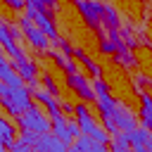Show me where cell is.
Instances as JSON below:
<instances>
[{
    "mask_svg": "<svg viewBox=\"0 0 152 152\" xmlns=\"http://www.w3.org/2000/svg\"><path fill=\"white\" fill-rule=\"evenodd\" d=\"M74 142H76V147H78L81 152H107V145H100V142L90 140L88 135H78Z\"/></svg>",
    "mask_w": 152,
    "mask_h": 152,
    "instance_id": "obj_16",
    "label": "cell"
},
{
    "mask_svg": "<svg viewBox=\"0 0 152 152\" xmlns=\"http://www.w3.org/2000/svg\"><path fill=\"white\" fill-rule=\"evenodd\" d=\"M102 24L107 26V31H116V28H119V12H116L114 5H109V2L102 5Z\"/></svg>",
    "mask_w": 152,
    "mask_h": 152,
    "instance_id": "obj_15",
    "label": "cell"
},
{
    "mask_svg": "<svg viewBox=\"0 0 152 152\" xmlns=\"http://www.w3.org/2000/svg\"><path fill=\"white\" fill-rule=\"evenodd\" d=\"M66 152H81V150H78V147H76V142H74V145H69V150H66Z\"/></svg>",
    "mask_w": 152,
    "mask_h": 152,
    "instance_id": "obj_30",
    "label": "cell"
},
{
    "mask_svg": "<svg viewBox=\"0 0 152 152\" xmlns=\"http://www.w3.org/2000/svg\"><path fill=\"white\" fill-rule=\"evenodd\" d=\"M124 48H126L124 43H114V40H109L107 36L100 38V52H102V55H116V52L124 50Z\"/></svg>",
    "mask_w": 152,
    "mask_h": 152,
    "instance_id": "obj_20",
    "label": "cell"
},
{
    "mask_svg": "<svg viewBox=\"0 0 152 152\" xmlns=\"http://www.w3.org/2000/svg\"><path fill=\"white\" fill-rule=\"evenodd\" d=\"M0 147H5V145H2V138H0Z\"/></svg>",
    "mask_w": 152,
    "mask_h": 152,
    "instance_id": "obj_32",
    "label": "cell"
},
{
    "mask_svg": "<svg viewBox=\"0 0 152 152\" xmlns=\"http://www.w3.org/2000/svg\"><path fill=\"white\" fill-rule=\"evenodd\" d=\"M66 86H69V90L76 93L83 102H95V90H93V83L86 78V74H81V71L66 74Z\"/></svg>",
    "mask_w": 152,
    "mask_h": 152,
    "instance_id": "obj_5",
    "label": "cell"
},
{
    "mask_svg": "<svg viewBox=\"0 0 152 152\" xmlns=\"http://www.w3.org/2000/svg\"><path fill=\"white\" fill-rule=\"evenodd\" d=\"M17 126L21 128V133H33V135H45L50 133V116L43 114L36 104H31L24 114L17 116Z\"/></svg>",
    "mask_w": 152,
    "mask_h": 152,
    "instance_id": "obj_2",
    "label": "cell"
},
{
    "mask_svg": "<svg viewBox=\"0 0 152 152\" xmlns=\"http://www.w3.org/2000/svg\"><path fill=\"white\" fill-rule=\"evenodd\" d=\"M0 104L7 109V114H12L14 119L19 114H24L33 102H31V90L26 86L21 88H10L5 83H0Z\"/></svg>",
    "mask_w": 152,
    "mask_h": 152,
    "instance_id": "obj_1",
    "label": "cell"
},
{
    "mask_svg": "<svg viewBox=\"0 0 152 152\" xmlns=\"http://www.w3.org/2000/svg\"><path fill=\"white\" fill-rule=\"evenodd\" d=\"M12 69L21 76V81L24 83H31V81H36V76H38V69H36V64L28 59V57H21V59H14L12 62Z\"/></svg>",
    "mask_w": 152,
    "mask_h": 152,
    "instance_id": "obj_11",
    "label": "cell"
},
{
    "mask_svg": "<svg viewBox=\"0 0 152 152\" xmlns=\"http://www.w3.org/2000/svg\"><path fill=\"white\" fill-rule=\"evenodd\" d=\"M50 57H52V62H55L57 66H62V69H66V66L74 62L71 57H66V55H62V52H57V50H52V52H50Z\"/></svg>",
    "mask_w": 152,
    "mask_h": 152,
    "instance_id": "obj_23",
    "label": "cell"
},
{
    "mask_svg": "<svg viewBox=\"0 0 152 152\" xmlns=\"http://www.w3.org/2000/svg\"><path fill=\"white\" fill-rule=\"evenodd\" d=\"M17 26H19V31L24 33V38H26V40H28L36 50H48V48H50V38H48V36H45L38 26H33V24H31V19L21 17Z\"/></svg>",
    "mask_w": 152,
    "mask_h": 152,
    "instance_id": "obj_6",
    "label": "cell"
},
{
    "mask_svg": "<svg viewBox=\"0 0 152 152\" xmlns=\"http://www.w3.org/2000/svg\"><path fill=\"white\" fill-rule=\"evenodd\" d=\"M0 152H7V147H0Z\"/></svg>",
    "mask_w": 152,
    "mask_h": 152,
    "instance_id": "obj_31",
    "label": "cell"
},
{
    "mask_svg": "<svg viewBox=\"0 0 152 152\" xmlns=\"http://www.w3.org/2000/svg\"><path fill=\"white\" fill-rule=\"evenodd\" d=\"M140 95V121H142V128L150 131L152 135V95L150 93H138Z\"/></svg>",
    "mask_w": 152,
    "mask_h": 152,
    "instance_id": "obj_13",
    "label": "cell"
},
{
    "mask_svg": "<svg viewBox=\"0 0 152 152\" xmlns=\"http://www.w3.org/2000/svg\"><path fill=\"white\" fill-rule=\"evenodd\" d=\"M31 152H36V150H31Z\"/></svg>",
    "mask_w": 152,
    "mask_h": 152,
    "instance_id": "obj_33",
    "label": "cell"
},
{
    "mask_svg": "<svg viewBox=\"0 0 152 152\" xmlns=\"http://www.w3.org/2000/svg\"><path fill=\"white\" fill-rule=\"evenodd\" d=\"M5 5H7L10 10H14V12L26 10V0H5Z\"/></svg>",
    "mask_w": 152,
    "mask_h": 152,
    "instance_id": "obj_26",
    "label": "cell"
},
{
    "mask_svg": "<svg viewBox=\"0 0 152 152\" xmlns=\"http://www.w3.org/2000/svg\"><path fill=\"white\" fill-rule=\"evenodd\" d=\"M109 142H112V152H128V150H131V142H128L126 133H121V131L114 133Z\"/></svg>",
    "mask_w": 152,
    "mask_h": 152,
    "instance_id": "obj_19",
    "label": "cell"
},
{
    "mask_svg": "<svg viewBox=\"0 0 152 152\" xmlns=\"http://www.w3.org/2000/svg\"><path fill=\"white\" fill-rule=\"evenodd\" d=\"M66 128H69V135L76 140L78 135H81V131H78V126H76V121H66Z\"/></svg>",
    "mask_w": 152,
    "mask_h": 152,
    "instance_id": "obj_27",
    "label": "cell"
},
{
    "mask_svg": "<svg viewBox=\"0 0 152 152\" xmlns=\"http://www.w3.org/2000/svg\"><path fill=\"white\" fill-rule=\"evenodd\" d=\"M50 131L57 140H62L64 145H74V138L69 135V128H66V119L64 114H57V116H50Z\"/></svg>",
    "mask_w": 152,
    "mask_h": 152,
    "instance_id": "obj_10",
    "label": "cell"
},
{
    "mask_svg": "<svg viewBox=\"0 0 152 152\" xmlns=\"http://www.w3.org/2000/svg\"><path fill=\"white\" fill-rule=\"evenodd\" d=\"M10 152H31V147H28V145L19 138V140H14V142L10 145Z\"/></svg>",
    "mask_w": 152,
    "mask_h": 152,
    "instance_id": "obj_25",
    "label": "cell"
},
{
    "mask_svg": "<svg viewBox=\"0 0 152 152\" xmlns=\"http://www.w3.org/2000/svg\"><path fill=\"white\" fill-rule=\"evenodd\" d=\"M31 97H36V100L48 109V116H57V114H62V109H59V100H57L55 95H50L48 90L38 88V90H33V93H31Z\"/></svg>",
    "mask_w": 152,
    "mask_h": 152,
    "instance_id": "obj_12",
    "label": "cell"
},
{
    "mask_svg": "<svg viewBox=\"0 0 152 152\" xmlns=\"http://www.w3.org/2000/svg\"><path fill=\"white\" fill-rule=\"evenodd\" d=\"M128 152H147V150H145V145H138V147H131Z\"/></svg>",
    "mask_w": 152,
    "mask_h": 152,
    "instance_id": "obj_28",
    "label": "cell"
},
{
    "mask_svg": "<svg viewBox=\"0 0 152 152\" xmlns=\"http://www.w3.org/2000/svg\"><path fill=\"white\" fill-rule=\"evenodd\" d=\"M74 57H76V59H78V62L88 69V74H90L93 78H102V66H100L97 62H93V59H90V57H88L81 48H76V50H74Z\"/></svg>",
    "mask_w": 152,
    "mask_h": 152,
    "instance_id": "obj_14",
    "label": "cell"
},
{
    "mask_svg": "<svg viewBox=\"0 0 152 152\" xmlns=\"http://www.w3.org/2000/svg\"><path fill=\"white\" fill-rule=\"evenodd\" d=\"M145 150H147V152H152V135L147 138V142H145Z\"/></svg>",
    "mask_w": 152,
    "mask_h": 152,
    "instance_id": "obj_29",
    "label": "cell"
},
{
    "mask_svg": "<svg viewBox=\"0 0 152 152\" xmlns=\"http://www.w3.org/2000/svg\"><path fill=\"white\" fill-rule=\"evenodd\" d=\"M26 5H33V7H45L50 12L57 10V0H26Z\"/></svg>",
    "mask_w": 152,
    "mask_h": 152,
    "instance_id": "obj_24",
    "label": "cell"
},
{
    "mask_svg": "<svg viewBox=\"0 0 152 152\" xmlns=\"http://www.w3.org/2000/svg\"><path fill=\"white\" fill-rule=\"evenodd\" d=\"M26 14V19H31V24L33 26H38L50 40L52 38H57L59 33H57V26H55V21H52V12H48L45 7H33V5H26V10H24Z\"/></svg>",
    "mask_w": 152,
    "mask_h": 152,
    "instance_id": "obj_3",
    "label": "cell"
},
{
    "mask_svg": "<svg viewBox=\"0 0 152 152\" xmlns=\"http://www.w3.org/2000/svg\"><path fill=\"white\" fill-rule=\"evenodd\" d=\"M74 114H76V126H78L81 135H88V138H90L97 124H95V119H93L88 104H86V102H78V104L74 107Z\"/></svg>",
    "mask_w": 152,
    "mask_h": 152,
    "instance_id": "obj_9",
    "label": "cell"
},
{
    "mask_svg": "<svg viewBox=\"0 0 152 152\" xmlns=\"http://www.w3.org/2000/svg\"><path fill=\"white\" fill-rule=\"evenodd\" d=\"M0 138H2V145H5V147H10V145L17 140V138H14V126H12L7 119H2V116H0Z\"/></svg>",
    "mask_w": 152,
    "mask_h": 152,
    "instance_id": "obj_18",
    "label": "cell"
},
{
    "mask_svg": "<svg viewBox=\"0 0 152 152\" xmlns=\"http://www.w3.org/2000/svg\"><path fill=\"white\" fill-rule=\"evenodd\" d=\"M0 48L12 57V62H14V59L26 57V55H24V50L19 48V43H17V36L10 31V24H5V21H0Z\"/></svg>",
    "mask_w": 152,
    "mask_h": 152,
    "instance_id": "obj_8",
    "label": "cell"
},
{
    "mask_svg": "<svg viewBox=\"0 0 152 152\" xmlns=\"http://www.w3.org/2000/svg\"><path fill=\"white\" fill-rule=\"evenodd\" d=\"M112 119H114V124H116V128H119L121 133H128V131L138 128V116L131 112V107H126V104L119 102V100H116V104H114Z\"/></svg>",
    "mask_w": 152,
    "mask_h": 152,
    "instance_id": "obj_7",
    "label": "cell"
},
{
    "mask_svg": "<svg viewBox=\"0 0 152 152\" xmlns=\"http://www.w3.org/2000/svg\"><path fill=\"white\" fill-rule=\"evenodd\" d=\"M74 5H76L81 19L90 28L100 31V26H102V5L104 2H100V0H74Z\"/></svg>",
    "mask_w": 152,
    "mask_h": 152,
    "instance_id": "obj_4",
    "label": "cell"
},
{
    "mask_svg": "<svg viewBox=\"0 0 152 152\" xmlns=\"http://www.w3.org/2000/svg\"><path fill=\"white\" fill-rule=\"evenodd\" d=\"M43 90H48L50 95H55L57 100H62L59 97V88H57V83H55V78L50 74H43Z\"/></svg>",
    "mask_w": 152,
    "mask_h": 152,
    "instance_id": "obj_22",
    "label": "cell"
},
{
    "mask_svg": "<svg viewBox=\"0 0 152 152\" xmlns=\"http://www.w3.org/2000/svg\"><path fill=\"white\" fill-rule=\"evenodd\" d=\"M114 57H116V62H119L121 66H126V69H131V66H135V64H138V59H135V57H133L126 48H124V50H119Z\"/></svg>",
    "mask_w": 152,
    "mask_h": 152,
    "instance_id": "obj_21",
    "label": "cell"
},
{
    "mask_svg": "<svg viewBox=\"0 0 152 152\" xmlns=\"http://www.w3.org/2000/svg\"><path fill=\"white\" fill-rule=\"evenodd\" d=\"M126 138H128L131 147H138V145H145V142H147V138H150V131H147V128H142V126H138V128L128 131V133H126Z\"/></svg>",
    "mask_w": 152,
    "mask_h": 152,
    "instance_id": "obj_17",
    "label": "cell"
}]
</instances>
